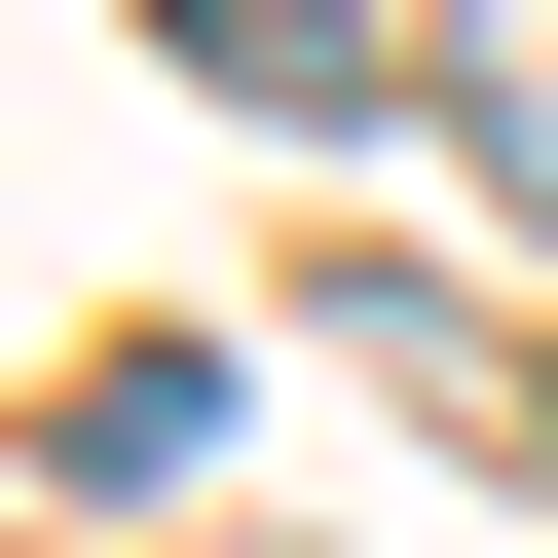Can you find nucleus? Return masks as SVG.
<instances>
[{
	"label": "nucleus",
	"mask_w": 558,
	"mask_h": 558,
	"mask_svg": "<svg viewBox=\"0 0 558 558\" xmlns=\"http://www.w3.org/2000/svg\"><path fill=\"white\" fill-rule=\"evenodd\" d=\"M484 149H521V186H558V0H484Z\"/></svg>",
	"instance_id": "obj_2"
},
{
	"label": "nucleus",
	"mask_w": 558,
	"mask_h": 558,
	"mask_svg": "<svg viewBox=\"0 0 558 558\" xmlns=\"http://www.w3.org/2000/svg\"><path fill=\"white\" fill-rule=\"evenodd\" d=\"M149 38H186L223 112H373V0H149Z\"/></svg>",
	"instance_id": "obj_1"
}]
</instances>
